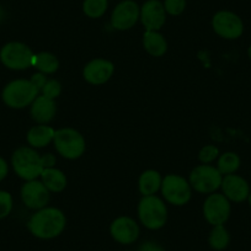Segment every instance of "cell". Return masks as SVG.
I'll list each match as a JSON object with an SVG mask.
<instances>
[{
	"label": "cell",
	"mask_w": 251,
	"mask_h": 251,
	"mask_svg": "<svg viewBox=\"0 0 251 251\" xmlns=\"http://www.w3.org/2000/svg\"><path fill=\"white\" fill-rule=\"evenodd\" d=\"M9 173V168H8V164L6 161L4 160L3 158H0V181L4 180L6 177Z\"/></svg>",
	"instance_id": "obj_32"
},
{
	"label": "cell",
	"mask_w": 251,
	"mask_h": 251,
	"mask_svg": "<svg viewBox=\"0 0 251 251\" xmlns=\"http://www.w3.org/2000/svg\"><path fill=\"white\" fill-rule=\"evenodd\" d=\"M164 8H165L166 13L170 14V15H180L186 8V0H165Z\"/></svg>",
	"instance_id": "obj_28"
},
{
	"label": "cell",
	"mask_w": 251,
	"mask_h": 251,
	"mask_svg": "<svg viewBox=\"0 0 251 251\" xmlns=\"http://www.w3.org/2000/svg\"><path fill=\"white\" fill-rule=\"evenodd\" d=\"M143 46L147 52L154 57H161L168 50L166 40L158 31H147L143 36Z\"/></svg>",
	"instance_id": "obj_19"
},
{
	"label": "cell",
	"mask_w": 251,
	"mask_h": 251,
	"mask_svg": "<svg viewBox=\"0 0 251 251\" xmlns=\"http://www.w3.org/2000/svg\"><path fill=\"white\" fill-rule=\"evenodd\" d=\"M208 241L211 248L214 250H224L230 243V235L223 226H214Z\"/></svg>",
	"instance_id": "obj_23"
},
{
	"label": "cell",
	"mask_w": 251,
	"mask_h": 251,
	"mask_svg": "<svg viewBox=\"0 0 251 251\" xmlns=\"http://www.w3.org/2000/svg\"><path fill=\"white\" fill-rule=\"evenodd\" d=\"M218 155V148H216L214 146H206L201 149V151H200L199 154V158L203 164H208L211 163V161H213Z\"/></svg>",
	"instance_id": "obj_29"
},
{
	"label": "cell",
	"mask_w": 251,
	"mask_h": 251,
	"mask_svg": "<svg viewBox=\"0 0 251 251\" xmlns=\"http://www.w3.org/2000/svg\"><path fill=\"white\" fill-rule=\"evenodd\" d=\"M30 80L32 81L33 85H35L36 88H37L38 90L41 91V90H42L43 86H45V84H46V81H47V79H46L45 74H43V73H36V74H33L32 78H31Z\"/></svg>",
	"instance_id": "obj_30"
},
{
	"label": "cell",
	"mask_w": 251,
	"mask_h": 251,
	"mask_svg": "<svg viewBox=\"0 0 251 251\" xmlns=\"http://www.w3.org/2000/svg\"><path fill=\"white\" fill-rule=\"evenodd\" d=\"M11 164L15 173L26 181L36 180L41 176L46 168H53L55 158L52 154L40 156L35 149L30 147H21L14 151L11 156Z\"/></svg>",
	"instance_id": "obj_1"
},
{
	"label": "cell",
	"mask_w": 251,
	"mask_h": 251,
	"mask_svg": "<svg viewBox=\"0 0 251 251\" xmlns=\"http://www.w3.org/2000/svg\"><path fill=\"white\" fill-rule=\"evenodd\" d=\"M221 187L223 188L224 196L234 202H243L250 195L249 183L238 175H226L222 180Z\"/></svg>",
	"instance_id": "obj_16"
},
{
	"label": "cell",
	"mask_w": 251,
	"mask_h": 251,
	"mask_svg": "<svg viewBox=\"0 0 251 251\" xmlns=\"http://www.w3.org/2000/svg\"><path fill=\"white\" fill-rule=\"evenodd\" d=\"M214 32L226 40H235L243 35L244 25L241 19L231 11H218L212 19Z\"/></svg>",
	"instance_id": "obj_9"
},
{
	"label": "cell",
	"mask_w": 251,
	"mask_h": 251,
	"mask_svg": "<svg viewBox=\"0 0 251 251\" xmlns=\"http://www.w3.org/2000/svg\"><path fill=\"white\" fill-rule=\"evenodd\" d=\"M240 159L235 153H224L218 160V170L222 175H230L239 169Z\"/></svg>",
	"instance_id": "obj_24"
},
{
	"label": "cell",
	"mask_w": 251,
	"mask_h": 251,
	"mask_svg": "<svg viewBox=\"0 0 251 251\" xmlns=\"http://www.w3.org/2000/svg\"><path fill=\"white\" fill-rule=\"evenodd\" d=\"M13 209V197L9 192L0 191V219L5 218Z\"/></svg>",
	"instance_id": "obj_27"
},
{
	"label": "cell",
	"mask_w": 251,
	"mask_h": 251,
	"mask_svg": "<svg viewBox=\"0 0 251 251\" xmlns=\"http://www.w3.org/2000/svg\"><path fill=\"white\" fill-rule=\"evenodd\" d=\"M111 235L117 243L128 245L138 239L139 226L136 222L129 217H120L115 219L111 224Z\"/></svg>",
	"instance_id": "obj_14"
},
{
	"label": "cell",
	"mask_w": 251,
	"mask_h": 251,
	"mask_svg": "<svg viewBox=\"0 0 251 251\" xmlns=\"http://www.w3.org/2000/svg\"><path fill=\"white\" fill-rule=\"evenodd\" d=\"M139 251H165L163 249V246H160L159 244L153 243V241H147L143 245L139 248Z\"/></svg>",
	"instance_id": "obj_31"
},
{
	"label": "cell",
	"mask_w": 251,
	"mask_h": 251,
	"mask_svg": "<svg viewBox=\"0 0 251 251\" xmlns=\"http://www.w3.org/2000/svg\"><path fill=\"white\" fill-rule=\"evenodd\" d=\"M249 203H250V206H251V194L249 195Z\"/></svg>",
	"instance_id": "obj_34"
},
{
	"label": "cell",
	"mask_w": 251,
	"mask_h": 251,
	"mask_svg": "<svg viewBox=\"0 0 251 251\" xmlns=\"http://www.w3.org/2000/svg\"><path fill=\"white\" fill-rule=\"evenodd\" d=\"M42 95L46 96V98L50 99V100H54L58 96L60 95V91H62V86H60L59 81L54 80H47L46 81L45 86L42 88Z\"/></svg>",
	"instance_id": "obj_26"
},
{
	"label": "cell",
	"mask_w": 251,
	"mask_h": 251,
	"mask_svg": "<svg viewBox=\"0 0 251 251\" xmlns=\"http://www.w3.org/2000/svg\"><path fill=\"white\" fill-rule=\"evenodd\" d=\"M43 185L50 192H60L67 186L66 175L55 168H46L41 174Z\"/></svg>",
	"instance_id": "obj_20"
},
{
	"label": "cell",
	"mask_w": 251,
	"mask_h": 251,
	"mask_svg": "<svg viewBox=\"0 0 251 251\" xmlns=\"http://www.w3.org/2000/svg\"><path fill=\"white\" fill-rule=\"evenodd\" d=\"M55 111H57V106H55L54 100H50L43 95L37 96L35 101L31 103V116L40 125L50 122L54 117Z\"/></svg>",
	"instance_id": "obj_17"
},
{
	"label": "cell",
	"mask_w": 251,
	"mask_h": 251,
	"mask_svg": "<svg viewBox=\"0 0 251 251\" xmlns=\"http://www.w3.org/2000/svg\"><path fill=\"white\" fill-rule=\"evenodd\" d=\"M139 19L147 31L160 30L166 20V11L164 4H161L159 0H148L141 8Z\"/></svg>",
	"instance_id": "obj_13"
},
{
	"label": "cell",
	"mask_w": 251,
	"mask_h": 251,
	"mask_svg": "<svg viewBox=\"0 0 251 251\" xmlns=\"http://www.w3.org/2000/svg\"><path fill=\"white\" fill-rule=\"evenodd\" d=\"M141 9L133 0H123L113 10L111 16V24L116 30H129L138 21Z\"/></svg>",
	"instance_id": "obj_11"
},
{
	"label": "cell",
	"mask_w": 251,
	"mask_h": 251,
	"mask_svg": "<svg viewBox=\"0 0 251 251\" xmlns=\"http://www.w3.org/2000/svg\"><path fill=\"white\" fill-rule=\"evenodd\" d=\"M21 199L26 207L31 209H42L50 201V191L43 182L38 180L27 181L21 187Z\"/></svg>",
	"instance_id": "obj_12"
},
{
	"label": "cell",
	"mask_w": 251,
	"mask_h": 251,
	"mask_svg": "<svg viewBox=\"0 0 251 251\" xmlns=\"http://www.w3.org/2000/svg\"><path fill=\"white\" fill-rule=\"evenodd\" d=\"M55 131L46 125L35 126L28 131L27 133V142L33 148H43L54 138Z\"/></svg>",
	"instance_id": "obj_18"
},
{
	"label": "cell",
	"mask_w": 251,
	"mask_h": 251,
	"mask_svg": "<svg viewBox=\"0 0 251 251\" xmlns=\"http://www.w3.org/2000/svg\"><path fill=\"white\" fill-rule=\"evenodd\" d=\"M28 230L38 239H53L66 228V216L60 209L45 207L38 209L27 223Z\"/></svg>",
	"instance_id": "obj_2"
},
{
	"label": "cell",
	"mask_w": 251,
	"mask_h": 251,
	"mask_svg": "<svg viewBox=\"0 0 251 251\" xmlns=\"http://www.w3.org/2000/svg\"><path fill=\"white\" fill-rule=\"evenodd\" d=\"M32 67L40 71V73L52 74L59 68V62H58L57 57L53 55L52 53L42 52L33 55Z\"/></svg>",
	"instance_id": "obj_22"
},
{
	"label": "cell",
	"mask_w": 251,
	"mask_h": 251,
	"mask_svg": "<svg viewBox=\"0 0 251 251\" xmlns=\"http://www.w3.org/2000/svg\"><path fill=\"white\" fill-rule=\"evenodd\" d=\"M223 176L219 170L211 165H200L191 171L190 186L201 194H212L221 187Z\"/></svg>",
	"instance_id": "obj_7"
},
{
	"label": "cell",
	"mask_w": 251,
	"mask_h": 251,
	"mask_svg": "<svg viewBox=\"0 0 251 251\" xmlns=\"http://www.w3.org/2000/svg\"><path fill=\"white\" fill-rule=\"evenodd\" d=\"M161 192L166 201L175 206H183L191 199V186L178 175H168L161 182Z\"/></svg>",
	"instance_id": "obj_8"
},
{
	"label": "cell",
	"mask_w": 251,
	"mask_h": 251,
	"mask_svg": "<svg viewBox=\"0 0 251 251\" xmlns=\"http://www.w3.org/2000/svg\"><path fill=\"white\" fill-rule=\"evenodd\" d=\"M53 142L58 153L66 159H78L85 151L86 146L83 136L73 128L55 131Z\"/></svg>",
	"instance_id": "obj_5"
},
{
	"label": "cell",
	"mask_w": 251,
	"mask_h": 251,
	"mask_svg": "<svg viewBox=\"0 0 251 251\" xmlns=\"http://www.w3.org/2000/svg\"><path fill=\"white\" fill-rule=\"evenodd\" d=\"M33 53L30 47L21 42H9L0 50V60L13 71H24L32 67Z\"/></svg>",
	"instance_id": "obj_6"
},
{
	"label": "cell",
	"mask_w": 251,
	"mask_h": 251,
	"mask_svg": "<svg viewBox=\"0 0 251 251\" xmlns=\"http://www.w3.org/2000/svg\"><path fill=\"white\" fill-rule=\"evenodd\" d=\"M161 176L155 170H147L139 177V191L143 196H151L161 187Z\"/></svg>",
	"instance_id": "obj_21"
},
{
	"label": "cell",
	"mask_w": 251,
	"mask_h": 251,
	"mask_svg": "<svg viewBox=\"0 0 251 251\" xmlns=\"http://www.w3.org/2000/svg\"><path fill=\"white\" fill-rule=\"evenodd\" d=\"M203 214L212 226H223L230 214L229 200L222 194H214L207 197L203 204Z\"/></svg>",
	"instance_id": "obj_10"
},
{
	"label": "cell",
	"mask_w": 251,
	"mask_h": 251,
	"mask_svg": "<svg viewBox=\"0 0 251 251\" xmlns=\"http://www.w3.org/2000/svg\"><path fill=\"white\" fill-rule=\"evenodd\" d=\"M107 0H84L83 11L91 19L101 18L107 10Z\"/></svg>",
	"instance_id": "obj_25"
},
{
	"label": "cell",
	"mask_w": 251,
	"mask_h": 251,
	"mask_svg": "<svg viewBox=\"0 0 251 251\" xmlns=\"http://www.w3.org/2000/svg\"><path fill=\"white\" fill-rule=\"evenodd\" d=\"M248 53H249V57H250V59H251V46H250V47H249Z\"/></svg>",
	"instance_id": "obj_33"
},
{
	"label": "cell",
	"mask_w": 251,
	"mask_h": 251,
	"mask_svg": "<svg viewBox=\"0 0 251 251\" xmlns=\"http://www.w3.org/2000/svg\"><path fill=\"white\" fill-rule=\"evenodd\" d=\"M138 217L146 228L156 230L166 223L168 209L159 197L144 196L138 204Z\"/></svg>",
	"instance_id": "obj_4"
},
{
	"label": "cell",
	"mask_w": 251,
	"mask_h": 251,
	"mask_svg": "<svg viewBox=\"0 0 251 251\" xmlns=\"http://www.w3.org/2000/svg\"><path fill=\"white\" fill-rule=\"evenodd\" d=\"M38 90L31 80L18 79L4 88L1 99L4 103L11 108H24L30 106L38 96Z\"/></svg>",
	"instance_id": "obj_3"
},
{
	"label": "cell",
	"mask_w": 251,
	"mask_h": 251,
	"mask_svg": "<svg viewBox=\"0 0 251 251\" xmlns=\"http://www.w3.org/2000/svg\"><path fill=\"white\" fill-rule=\"evenodd\" d=\"M113 71H115V67L110 60L94 59L85 66L83 76L88 83L93 85H101L112 76Z\"/></svg>",
	"instance_id": "obj_15"
}]
</instances>
